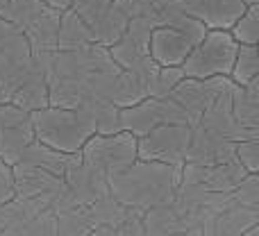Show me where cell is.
<instances>
[{
	"instance_id": "21",
	"label": "cell",
	"mask_w": 259,
	"mask_h": 236,
	"mask_svg": "<svg viewBox=\"0 0 259 236\" xmlns=\"http://www.w3.org/2000/svg\"><path fill=\"white\" fill-rule=\"evenodd\" d=\"M246 7H252V5H259V0H241Z\"/></svg>"
},
{
	"instance_id": "1",
	"label": "cell",
	"mask_w": 259,
	"mask_h": 236,
	"mask_svg": "<svg viewBox=\"0 0 259 236\" xmlns=\"http://www.w3.org/2000/svg\"><path fill=\"white\" fill-rule=\"evenodd\" d=\"M30 116L36 141L66 157H75L82 150V146L94 136V127L75 109H62L48 105L44 109L32 112Z\"/></svg>"
},
{
	"instance_id": "5",
	"label": "cell",
	"mask_w": 259,
	"mask_h": 236,
	"mask_svg": "<svg viewBox=\"0 0 259 236\" xmlns=\"http://www.w3.org/2000/svg\"><path fill=\"white\" fill-rule=\"evenodd\" d=\"M34 141L30 112L14 103H0V161L18 164L25 148Z\"/></svg>"
},
{
	"instance_id": "13",
	"label": "cell",
	"mask_w": 259,
	"mask_h": 236,
	"mask_svg": "<svg viewBox=\"0 0 259 236\" xmlns=\"http://www.w3.org/2000/svg\"><path fill=\"white\" fill-rule=\"evenodd\" d=\"M255 77H259L257 45H239L237 57H234V64H232V73H230V80L237 86H243V84H248V82H252Z\"/></svg>"
},
{
	"instance_id": "12",
	"label": "cell",
	"mask_w": 259,
	"mask_h": 236,
	"mask_svg": "<svg viewBox=\"0 0 259 236\" xmlns=\"http://www.w3.org/2000/svg\"><path fill=\"white\" fill-rule=\"evenodd\" d=\"M87 43H94V41H91L89 25H87L73 9H64L62 18H59L57 50H75Z\"/></svg>"
},
{
	"instance_id": "14",
	"label": "cell",
	"mask_w": 259,
	"mask_h": 236,
	"mask_svg": "<svg viewBox=\"0 0 259 236\" xmlns=\"http://www.w3.org/2000/svg\"><path fill=\"white\" fill-rule=\"evenodd\" d=\"M230 34L239 45H257L259 41V5L246 7V12L234 21Z\"/></svg>"
},
{
	"instance_id": "15",
	"label": "cell",
	"mask_w": 259,
	"mask_h": 236,
	"mask_svg": "<svg viewBox=\"0 0 259 236\" xmlns=\"http://www.w3.org/2000/svg\"><path fill=\"white\" fill-rule=\"evenodd\" d=\"M182 80H184L182 66H157V73L152 77V86H150V98H168Z\"/></svg>"
},
{
	"instance_id": "17",
	"label": "cell",
	"mask_w": 259,
	"mask_h": 236,
	"mask_svg": "<svg viewBox=\"0 0 259 236\" xmlns=\"http://www.w3.org/2000/svg\"><path fill=\"white\" fill-rule=\"evenodd\" d=\"M234 159L246 168V173H257L259 168V141L246 138V141L234 143Z\"/></svg>"
},
{
	"instance_id": "19",
	"label": "cell",
	"mask_w": 259,
	"mask_h": 236,
	"mask_svg": "<svg viewBox=\"0 0 259 236\" xmlns=\"http://www.w3.org/2000/svg\"><path fill=\"white\" fill-rule=\"evenodd\" d=\"M46 5H50V7L59 9V12H64V9H68V0H44Z\"/></svg>"
},
{
	"instance_id": "18",
	"label": "cell",
	"mask_w": 259,
	"mask_h": 236,
	"mask_svg": "<svg viewBox=\"0 0 259 236\" xmlns=\"http://www.w3.org/2000/svg\"><path fill=\"white\" fill-rule=\"evenodd\" d=\"M16 30H18V27H14L12 23H9V21H5V18L0 16V45H3L5 41H7L9 36H12Z\"/></svg>"
},
{
	"instance_id": "9",
	"label": "cell",
	"mask_w": 259,
	"mask_h": 236,
	"mask_svg": "<svg viewBox=\"0 0 259 236\" xmlns=\"http://www.w3.org/2000/svg\"><path fill=\"white\" fill-rule=\"evenodd\" d=\"M75 112H80L87 118V123L94 127V134H116L121 132V107L112 103V100L103 98V96L89 93Z\"/></svg>"
},
{
	"instance_id": "8",
	"label": "cell",
	"mask_w": 259,
	"mask_h": 236,
	"mask_svg": "<svg viewBox=\"0 0 259 236\" xmlns=\"http://www.w3.org/2000/svg\"><path fill=\"white\" fill-rule=\"evenodd\" d=\"M59 18L62 12L50 5L36 12V16L25 25L23 34H25L27 43H30L32 55H50L57 50V32H59Z\"/></svg>"
},
{
	"instance_id": "4",
	"label": "cell",
	"mask_w": 259,
	"mask_h": 236,
	"mask_svg": "<svg viewBox=\"0 0 259 236\" xmlns=\"http://www.w3.org/2000/svg\"><path fill=\"white\" fill-rule=\"evenodd\" d=\"M82 159L91 168L107 170V173H123L132 166L137 157V136L130 132L116 134H94L82 146Z\"/></svg>"
},
{
	"instance_id": "20",
	"label": "cell",
	"mask_w": 259,
	"mask_h": 236,
	"mask_svg": "<svg viewBox=\"0 0 259 236\" xmlns=\"http://www.w3.org/2000/svg\"><path fill=\"white\" fill-rule=\"evenodd\" d=\"M7 5H9V0H0V16L5 18V12H7Z\"/></svg>"
},
{
	"instance_id": "11",
	"label": "cell",
	"mask_w": 259,
	"mask_h": 236,
	"mask_svg": "<svg viewBox=\"0 0 259 236\" xmlns=\"http://www.w3.org/2000/svg\"><path fill=\"white\" fill-rule=\"evenodd\" d=\"M130 18L121 9L114 5V0L109 3V7L96 18L94 23H89V32H91V41L98 45H105L109 48L112 43H116L121 39V34L125 32Z\"/></svg>"
},
{
	"instance_id": "16",
	"label": "cell",
	"mask_w": 259,
	"mask_h": 236,
	"mask_svg": "<svg viewBox=\"0 0 259 236\" xmlns=\"http://www.w3.org/2000/svg\"><path fill=\"white\" fill-rule=\"evenodd\" d=\"M44 0H9L7 12H5V21H9L14 27L18 30H25V25L36 16L41 7H44Z\"/></svg>"
},
{
	"instance_id": "2",
	"label": "cell",
	"mask_w": 259,
	"mask_h": 236,
	"mask_svg": "<svg viewBox=\"0 0 259 236\" xmlns=\"http://www.w3.org/2000/svg\"><path fill=\"white\" fill-rule=\"evenodd\" d=\"M239 43L230 30H207L205 36L191 48L182 62L184 77L207 80V77H230Z\"/></svg>"
},
{
	"instance_id": "10",
	"label": "cell",
	"mask_w": 259,
	"mask_h": 236,
	"mask_svg": "<svg viewBox=\"0 0 259 236\" xmlns=\"http://www.w3.org/2000/svg\"><path fill=\"white\" fill-rule=\"evenodd\" d=\"M230 109L239 127L259 132V77L243 86L234 84Z\"/></svg>"
},
{
	"instance_id": "7",
	"label": "cell",
	"mask_w": 259,
	"mask_h": 236,
	"mask_svg": "<svg viewBox=\"0 0 259 236\" xmlns=\"http://www.w3.org/2000/svg\"><path fill=\"white\" fill-rule=\"evenodd\" d=\"M191 48V39L184 32L168 25H157L150 34V43H148L150 57L157 66H182Z\"/></svg>"
},
{
	"instance_id": "6",
	"label": "cell",
	"mask_w": 259,
	"mask_h": 236,
	"mask_svg": "<svg viewBox=\"0 0 259 236\" xmlns=\"http://www.w3.org/2000/svg\"><path fill=\"white\" fill-rule=\"evenodd\" d=\"M189 16L198 18L207 30H230L246 12L241 0H178Z\"/></svg>"
},
{
	"instance_id": "22",
	"label": "cell",
	"mask_w": 259,
	"mask_h": 236,
	"mask_svg": "<svg viewBox=\"0 0 259 236\" xmlns=\"http://www.w3.org/2000/svg\"><path fill=\"white\" fill-rule=\"evenodd\" d=\"M68 3H71V0H68Z\"/></svg>"
},
{
	"instance_id": "3",
	"label": "cell",
	"mask_w": 259,
	"mask_h": 236,
	"mask_svg": "<svg viewBox=\"0 0 259 236\" xmlns=\"http://www.w3.org/2000/svg\"><path fill=\"white\" fill-rule=\"evenodd\" d=\"M191 125L164 123L157 125L148 134L137 138V157L143 161H161V164H182L191 143Z\"/></svg>"
}]
</instances>
